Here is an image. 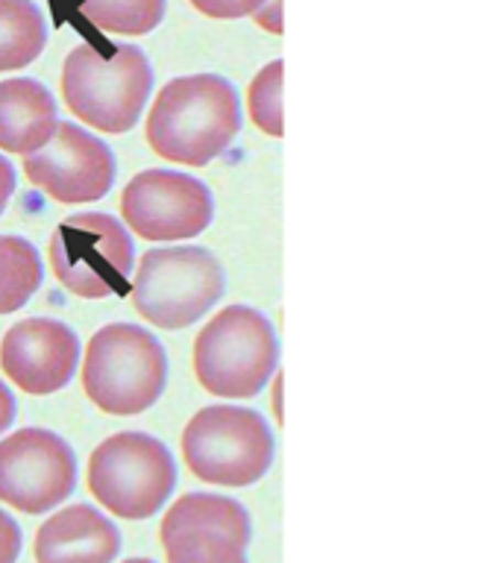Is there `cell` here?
Instances as JSON below:
<instances>
[{
  "instance_id": "obj_16",
  "label": "cell",
  "mask_w": 502,
  "mask_h": 563,
  "mask_svg": "<svg viewBox=\"0 0 502 563\" xmlns=\"http://www.w3.org/2000/svg\"><path fill=\"white\" fill-rule=\"evenodd\" d=\"M47 24L33 0H0V74L21 70L42 56Z\"/></svg>"
},
{
  "instance_id": "obj_20",
  "label": "cell",
  "mask_w": 502,
  "mask_h": 563,
  "mask_svg": "<svg viewBox=\"0 0 502 563\" xmlns=\"http://www.w3.org/2000/svg\"><path fill=\"white\" fill-rule=\"evenodd\" d=\"M282 74L285 62H268L247 86V114L255 130H262L271 139L285 135V118H282Z\"/></svg>"
},
{
  "instance_id": "obj_26",
  "label": "cell",
  "mask_w": 502,
  "mask_h": 563,
  "mask_svg": "<svg viewBox=\"0 0 502 563\" xmlns=\"http://www.w3.org/2000/svg\"><path fill=\"white\" fill-rule=\"evenodd\" d=\"M282 382H285V378H282V369H276V376L271 378V408L273 420L280 422V426L282 420H285V411H282Z\"/></svg>"
},
{
  "instance_id": "obj_19",
  "label": "cell",
  "mask_w": 502,
  "mask_h": 563,
  "mask_svg": "<svg viewBox=\"0 0 502 563\" xmlns=\"http://www.w3.org/2000/svg\"><path fill=\"white\" fill-rule=\"evenodd\" d=\"M162 545L167 563H247L244 545L209 528H188Z\"/></svg>"
},
{
  "instance_id": "obj_15",
  "label": "cell",
  "mask_w": 502,
  "mask_h": 563,
  "mask_svg": "<svg viewBox=\"0 0 502 563\" xmlns=\"http://www.w3.org/2000/svg\"><path fill=\"white\" fill-rule=\"evenodd\" d=\"M188 528H209V531H220V534L232 537L236 543L247 549L253 540V519L250 510L232 496H220V493H185L167 508L162 517V528L159 537L165 543L167 537L188 531Z\"/></svg>"
},
{
  "instance_id": "obj_9",
  "label": "cell",
  "mask_w": 502,
  "mask_h": 563,
  "mask_svg": "<svg viewBox=\"0 0 502 563\" xmlns=\"http://www.w3.org/2000/svg\"><path fill=\"white\" fill-rule=\"evenodd\" d=\"M77 487V455L47 429H18L0 440V501L39 517L59 508Z\"/></svg>"
},
{
  "instance_id": "obj_18",
  "label": "cell",
  "mask_w": 502,
  "mask_h": 563,
  "mask_svg": "<svg viewBox=\"0 0 502 563\" xmlns=\"http://www.w3.org/2000/svg\"><path fill=\"white\" fill-rule=\"evenodd\" d=\"M167 0H79V15L97 30L118 35H148L165 18Z\"/></svg>"
},
{
  "instance_id": "obj_5",
  "label": "cell",
  "mask_w": 502,
  "mask_h": 563,
  "mask_svg": "<svg viewBox=\"0 0 502 563\" xmlns=\"http://www.w3.org/2000/svg\"><path fill=\"white\" fill-rule=\"evenodd\" d=\"M167 355L156 334L135 323H109L88 341L83 387L88 399L114 417H135L162 399Z\"/></svg>"
},
{
  "instance_id": "obj_23",
  "label": "cell",
  "mask_w": 502,
  "mask_h": 563,
  "mask_svg": "<svg viewBox=\"0 0 502 563\" xmlns=\"http://www.w3.org/2000/svg\"><path fill=\"white\" fill-rule=\"evenodd\" d=\"M255 26L259 30H264V33H271V35H282V0H268L259 12L253 15Z\"/></svg>"
},
{
  "instance_id": "obj_22",
  "label": "cell",
  "mask_w": 502,
  "mask_h": 563,
  "mask_svg": "<svg viewBox=\"0 0 502 563\" xmlns=\"http://www.w3.org/2000/svg\"><path fill=\"white\" fill-rule=\"evenodd\" d=\"M24 549V534L15 517H9L7 510H0V563H18Z\"/></svg>"
},
{
  "instance_id": "obj_17",
  "label": "cell",
  "mask_w": 502,
  "mask_h": 563,
  "mask_svg": "<svg viewBox=\"0 0 502 563\" xmlns=\"http://www.w3.org/2000/svg\"><path fill=\"white\" fill-rule=\"evenodd\" d=\"M44 267L30 241L0 235V314H12L42 288Z\"/></svg>"
},
{
  "instance_id": "obj_2",
  "label": "cell",
  "mask_w": 502,
  "mask_h": 563,
  "mask_svg": "<svg viewBox=\"0 0 502 563\" xmlns=\"http://www.w3.org/2000/svg\"><path fill=\"white\" fill-rule=\"evenodd\" d=\"M280 369V338L259 308H220L194 341V376L218 399H253Z\"/></svg>"
},
{
  "instance_id": "obj_14",
  "label": "cell",
  "mask_w": 502,
  "mask_h": 563,
  "mask_svg": "<svg viewBox=\"0 0 502 563\" xmlns=\"http://www.w3.org/2000/svg\"><path fill=\"white\" fill-rule=\"evenodd\" d=\"M59 126L56 100L39 79L15 77L0 82V150L33 156Z\"/></svg>"
},
{
  "instance_id": "obj_11",
  "label": "cell",
  "mask_w": 502,
  "mask_h": 563,
  "mask_svg": "<svg viewBox=\"0 0 502 563\" xmlns=\"http://www.w3.org/2000/svg\"><path fill=\"white\" fill-rule=\"evenodd\" d=\"M26 179L59 202L103 200L114 185V153L109 144L70 121H59L39 153L24 156Z\"/></svg>"
},
{
  "instance_id": "obj_27",
  "label": "cell",
  "mask_w": 502,
  "mask_h": 563,
  "mask_svg": "<svg viewBox=\"0 0 502 563\" xmlns=\"http://www.w3.org/2000/svg\"><path fill=\"white\" fill-rule=\"evenodd\" d=\"M123 563H156V561H150V558H130V561H123Z\"/></svg>"
},
{
  "instance_id": "obj_4",
  "label": "cell",
  "mask_w": 502,
  "mask_h": 563,
  "mask_svg": "<svg viewBox=\"0 0 502 563\" xmlns=\"http://www.w3.org/2000/svg\"><path fill=\"white\" fill-rule=\"evenodd\" d=\"M183 457L194 478L218 487H250L271 473L276 440L264 413L247 405H206L185 422Z\"/></svg>"
},
{
  "instance_id": "obj_3",
  "label": "cell",
  "mask_w": 502,
  "mask_h": 563,
  "mask_svg": "<svg viewBox=\"0 0 502 563\" xmlns=\"http://www.w3.org/2000/svg\"><path fill=\"white\" fill-rule=\"evenodd\" d=\"M59 86L74 118L118 135L139 123L153 88V70L135 44H118L112 53L79 44L62 65Z\"/></svg>"
},
{
  "instance_id": "obj_13",
  "label": "cell",
  "mask_w": 502,
  "mask_h": 563,
  "mask_svg": "<svg viewBox=\"0 0 502 563\" xmlns=\"http://www.w3.org/2000/svg\"><path fill=\"white\" fill-rule=\"evenodd\" d=\"M121 531L91 505H68L35 531V563H114Z\"/></svg>"
},
{
  "instance_id": "obj_25",
  "label": "cell",
  "mask_w": 502,
  "mask_h": 563,
  "mask_svg": "<svg viewBox=\"0 0 502 563\" xmlns=\"http://www.w3.org/2000/svg\"><path fill=\"white\" fill-rule=\"evenodd\" d=\"M12 422H15V396H12V390L0 378V434L9 431Z\"/></svg>"
},
{
  "instance_id": "obj_12",
  "label": "cell",
  "mask_w": 502,
  "mask_h": 563,
  "mask_svg": "<svg viewBox=\"0 0 502 563\" xmlns=\"http://www.w3.org/2000/svg\"><path fill=\"white\" fill-rule=\"evenodd\" d=\"M79 341L59 320L30 317L3 334L0 367L12 385L30 396L56 394L77 373Z\"/></svg>"
},
{
  "instance_id": "obj_6",
  "label": "cell",
  "mask_w": 502,
  "mask_h": 563,
  "mask_svg": "<svg viewBox=\"0 0 502 563\" xmlns=\"http://www.w3.org/2000/svg\"><path fill=\"white\" fill-rule=\"evenodd\" d=\"M227 273L206 246H159L141 255L130 302L150 325L179 332L218 306Z\"/></svg>"
},
{
  "instance_id": "obj_1",
  "label": "cell",
  "mask_w": 502,
  "mask_h": 563,
  "mask_svg": "<svg viewBox=\"0 0 502 563\" xmlns=\"http://www.w3.org/2000/svg\"><path fill=\"white\" fill-rule=\"evenodd\" d=\"M241 121V100L227 77L188 74L162 86L144 132L150 150L171 165L206 167L227 153Z\"/></svg>"
},
{
  "instance_id": "obj_21",
  "label": "cell",
  "mask_w": 502,
  "mask_h": 563,
  "mask_svg": "<svg viewBox=\"0 0 502 563\" xmlns=\"http://www.w3.org/2000/svg\"><path fill=\"white\" fill-rule=\"evenodd\" d=\"M200 15L215 21H238V18H253L268 0H188Z\"/></svg>"
},
{
  "instance_id": "obj_10",
  "label": "cell",
  "mask_w": 502,
  "mask_h": 563,
  "mask_svg": "<svg viewBox=\"0 0 502 563\" xmlns=\"http://www.w3.org/2000/svg\"><path fill=\"white\" fill-rule=\"evenodd\" d=\"M127 227L144 241H185L209 229L215 200L206 183L183 170H141L121 194Z\"/></svg>"
},
{
  "instance_id": "obj_8",
  "label": "cell",
  "mask_w": 502,
  "mask_h": 563,
  "mask_svg": "<svg viewBox=\"0 0 502 563\" xmlns=\"http://www.w3.org/2000/svg\"><path fill=\"white\" fill-rule=\"evenodd\" d=\"M47 253L62 288L83 299L121 294L135 267L132 235L121 220L100 211H79L62 220Z\"/></svg>"
},
{
  "instance_id": "obj_24",
  "label": "cell",
  "mask_w": 502,
  "mask_h": 563,
  "mask_svg": "<svg viewBox=\"0 0 502 563\" xmlns=\"http://www.w3.org/2000/svg\"><path fill=\"white\" fill-rule=\"evenodd\" d=\"M12 191H15V167L9 165V158L0 156V214L7 209Z\"/></svg>"
},
{
  "instance_id": "obj_7",
  "label": "cell",
  "mask_w": 502,
  "mask_h": 563,
  "mask_svg": "<svg viewBox=\"0 0 502 563\" xmlns=\"http://www.w3.org/2000/svg\"><path fill=\"white\" fill-rule=\"evenodd\" d=\"M176 487L171 449L144 431H118L88 457V493L112 517L150 519Z\"/></svg>"
}]
</instances>
